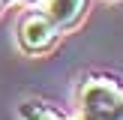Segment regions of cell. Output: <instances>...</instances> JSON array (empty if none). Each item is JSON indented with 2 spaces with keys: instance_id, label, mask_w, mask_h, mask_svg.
I'll return each mask as SVG.
<instances>
[{
  "instance_id": "cell-2",
  "label": "cell",
  "mask_w": 123,
  "mask_h": 120,
  "mask_svg": "<svg viewBox=\"0 0 123 120\" xmlns=\"http://www.w3.org/2000/svg\"><path fill=\"white\" fill-rule=\"evenodd\" d=\"M18 48L24 54H45L57 45L60 39V30L45 12H27V15L18 21Z\"/></svg>"
},
{
  "instance_id": "cell-5",
  "label": "cell",
  "mask_w": 123,
  "mask_h": 120,
  "mask_svg": "<svg viewBox=\"0 0 123 120\" xmlns=\"http://www.w3.org/2000/svg\"><path fill=\"white\" fill-rule=\"evenodd\" d=\"M114 120H123V99H120V105H117V111H114Z\"/></svg>"
},
{
  "instance_id": "cell-4",
  "label": "cell",
  "mask_w": 123,
  "mask_h": 120,
  "mask_svg": "<svg viewBox=\"0 0 123 120\" xmlns=\"http://www.w3.org/2000/svg\"><path fill=\"white\" fill-rule=\"evenodd\" d=\"M18 120H66L60 111H54L48 102L39 99H24L18 105Z\"/></svg>"
},
{
  "instance_id": "cell-3",
  "label": "cell",
  "mask_w": 123,
  "mask_h": 120,
  "mask_svg": "<svg viewBox=\"0 0 123 120\" xmlns=\"http://www.w3.org/2000/svg\"><path fill=\"white\" fill-rule=\"evenodd\" d=\"M42 3H45V9H42V12L57 24L60 33L78 27L81 18L87 15V9H90V0H42Z\"/></svg>"
},
{
  "instance_id": "cell-7",
  "label": "cell",
  "mask_w": 123,
  "mask_h": 120,
  "mask_svg": "<svg viewBox=\"0 0 123 120\" xmlns=\"http://www.w3.org/2000/svg\"><path fill=\"white\" fill-rule=\"evenodd\" d=\"M3 3H9V0H0V6H3Z\"/></svg>"
},
{
  "instance_id": "cell-6",
  "label": "cell",
  "mask_w": 123,
  "mask_h": 120,
  "mask_svg": "<svg viewBox=\"0 0 123 120\" xmlns=\"http://www.w3.org/2000/svg\"><path fill=\"white\" fill-rule=\"evenodd\" d=\"M24 3H30V6H36V3H42V0H24Z\"/></svg>"
},
{
  "instance_id": "cell-1",
  "label": "cell",
  "mask_w": 123,
  "mask_h": 120,
  "mask_svg": "<svg viewBox=\"0 0 123 120\" xmlns=\"http://www.w3.org/2000/svg\"><path fill=\"white\" fill-rule=\"evenodd\" d=\"M123 99V84L111 75H93L87 81H81L78 90V120H114Z\"/></svg>"
}]
</instances>
